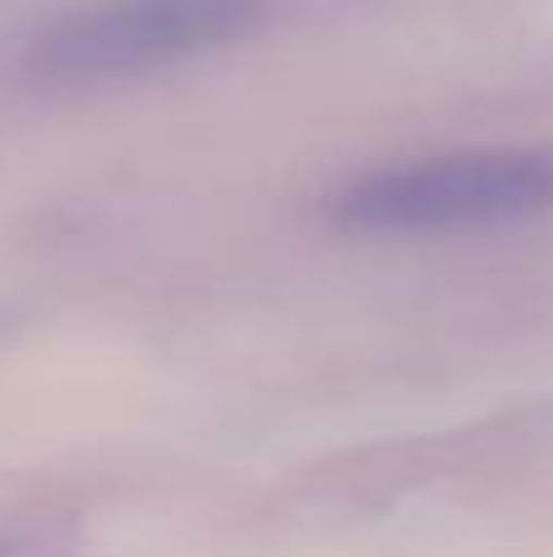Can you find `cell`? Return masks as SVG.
Returning a JSON list of instances; mask_svg holds the SVG:
<instances>
[{
	"label": "cell",
	"instance_id": "cell-1",
	"mask_svg": "<svg viewBox=\"0 0 553 557\" xmlns=\"http://www.w3.org/2000/svg\"><path fill=\"white\" fill-rule=\"evenodd\" d=\"M553 211V147H476L358 176L333 221L362 235H446Z\"/></svg>",
	"mask_w": 553,
	"mask_h": 557
},
{
	"label": "cell",
	"instance_id": "cell-2",
	"mask_svg": "<svg viewBox=\"0 0 553 557\" xmlns=\"http://www.w3.org/2000/svg\"><path fill=\"white\" fill-rule=\"evenodd\" d=\"M265 0H88L45 29L29 69L59 88H108L250 39Z\"/></svg>",
	"mask_w": 553,
	"mask_h": 557
}]
</instances>
